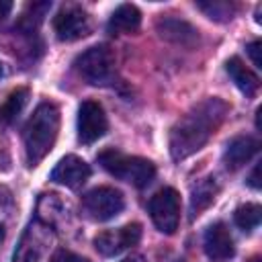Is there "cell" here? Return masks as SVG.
<instances>
[{
    "label": "cell",
    "instance_id": "cell-1",
    "mask_svg": "<svg viewBox=\"0 0 262 262\" xmlns=\"http://www.w3.org/2000/svg\"><path fill=\"white\" fill-rule=\"evenodd\" d=\"M229 106L225 100L217 96H209L194 104L186 115H182L170 129V156L172 160L180 162L194 151H199L209 137L215 133V129L225 119Z\"/></svg>",
    "mask_w": 262,
    "mask_h": 262
},
{
    "label": "cell",
    "instance_id": "cell-2",
    "mask_svg": "<svg viewBox=\"0 0 262 262\" xmlns=\"http://www.w3.org/2000/svg\"><path fill=\"white\" fill-rule=\"evenodd\" d=\"M57 133H59L57 106L53 102H41L29 117L23 131V143L29 166H37L53 149Z\"/></svg>",
    "mask_w": 262,
    "mask_h": 262
},
{
    "label": "cell",
    "instance_id": "cell-3",
    "mask_svg": "<svg viewBox=\"0 0 262 262\" xmlns=\"http://www.w3.org/2000/svg\"><path fill=\"white\" fill-rule=\"evenodd\" d=\"M98 164L102 166V170H106L111 176L125 180L137 188L147 186L154 178H156V166L154 162L139 158V156H127L119 149H104L96 156Z\"/></svg>",
    "mask_w": 262,
    "mask_h": 262
},
{
    "label": "cell",
    "instance_id": "cell-4",
    "mask_svg": "<svg viewBox=\"0 0 262 262\" xmlns=\"http://www.w3.org/2000/svg\"><path fill=\"white\" fill-rule=\"evenodd\" d=\"M115 66H117L115 63V53L108 45H92L86 51H82L74 61L76 72L90 86H108V84H113V80L117 76Z\"/></svg>",
    "mask_w": 262,
    "mask_h": 262
},
{
    "label": "cell",
    "instance_id": "cell-5",
    "mask_svg": "<svg viewBox=\"0 0 262 262\" xmlns=\"http://www.w3.org/2000/svg\"><path fill=\"white\" fill-rule=\"evenodd\" d=\"M125 207V196L119 188L96 186L82 196V211L92 221H108L117 217Z\"/></svg>",
    "mask_w": 262,
    "mask_h": 262
},
{
    "label": "cell",
    "instance_id": "cell-6",
    "mask_svg": "<svg viewBox=\"0 0 262 262\" xmlns=\"http://www.w3.org/2000/svg\"><path fill=\"white\" fill-rule=\"evenodd\" d=\"M147 211L156 229L166 235H172L180 223V194L174 188L166 186L149 199Z\"/></svg>",
    "mask_w": 262,
    "mask_h": 262
},
{
    "label": "cell",
    "instance_id": "cell-7",
    "mask_svg": "<svg viewBox=\"0 0 262 262\" xmlns=\"http://www.w3.org/2000/svg\"><path fill=\"white\" fill-rule=\"evenodd\" d=\"M53 31L59 41H78L90 35V16L82 6H63L53 16Z\"/></svg>",
    "mask_w": 262,
    "mask_h": 262
},
{
    "label": "cell",
    "instance_id": "cell-8",
    "mask_svg": "<svg viewBox=\"0 0 262 262\" xmlns=\"http://www.w3.org/2000/svg\"><path fill=\"white\" fill-rule=\"evenodd\" d=\"M141 239V225L139 223H127L117 229H104L94 237V248L98 254L111 258L127 248H133Z\"/></svg>",
    "mask_w": 262,
    "mask_h": 262
},
{
    "label": "cell",
    "instance_id": "cell-9",
    "mask_svg": "<svg viewBox=\"0 0 262 262\" xmlns=\"http://www.w3.org/2000/svg\"><path fill=\"white\" fill-rule=\"evenodd\" d=\"M108 129L104 108L96 100H84L78 108V141L90 145L98 141Z\"/></svg>",
    "mask_w": 262,
    "mask_h": 262
},
{
    "label": "cell",
    "instance_id": "cell-10",
    "mask_svg": "<svg viewBox=\"0 0 262 262\" xmlns=\"http://www.w3.org/2000/svg\"><path fill=\"white\" fill-rule=\"evenodd\" d=\"M53 182L66 186V188H80L88 178H90V166L78 158V156H66L57 162V166L51 170V176H49Z\"/></svg>",
    "mask_w": 262,
    "mask_h": 262
},
{
    "label": "cell",
    "instance_id": "cell-11",
    "mask_svg": "<svg viewBox=\"0 0 262 262\" xmlns=\"http://www.w3.org/2000/svg\"><path fill=\"white\" fill-rule=\"evenodd\" d=\"M203 248L211 260H227L233 256V252H235L233 237L223 221H217L207 227L205 237H203Z\"/></svg>",
    "mask_w": 262,
    "mask_h": 262
},
{
    "label": "cell",
    "instance_id": "cell-12",
    "mask_svg": "<svg viewBox=\"0 0 262 262\" xmlns=\"http://www.w3.org/2000/svg\"><path fill=\"white\" fill-rule=\"evenodd\" d=\"M258 139L252 135H237L233 137L223 151V164L227 166V170H237L242 166H246L256 154H258Z\"/></svg>",
    "mask_w": 262,
    "mask_h": 262
},
{
    "label": "cell",
    "instance_id": "cell-13",
    "mask_svg": "<svg viewBox=\"0 0 262 262\" xmlns=\"http://www.w3.org/2000/svg\"><path fill=\"white\" fill-rule=\"evenodd\" d=\"M156 31L160 33L162 39L166 41H172L176 45H184V47H192L196 41H199V31L186 23V20H180V18H160L156 23Z\"/></svg>",
    "mask_w": 262,
    "mask_h": 262
},
{
    "label": "cell",
    "instance_id": "cell-14",
    "mask_svg": "<svg viewBox=\"0 0 262 262\" xmlns=\"http://www.w3.org/2000/svg\"><path fill=\"white\" fill-rule=\"evenodd\" d=\"M45 250V229H39V223H31L23 233L12 262H39Z\"/></svg>",
    "mask_w": 262,
    "mask_h": 262
},
{
    "label": "cell",
    "instance_id": "cell-15",
    "mask_svg": "<svg viewBox=\"0 0 262 262\" xmlns=\"http://www.w3.org/2000/svg\"><path fill=\"white\" fill-rule=\"evenodd\" d=\"M108 31L117 35H131L141 27V12L135 4H121L108 18Z\"/></svg>",
    "mask_w": 262,
    "mask_h": 262
},
{
    "label": "cell",
    "instance_id": "cell-16",
    "mask_svg": "<svg viewBox=\"0 0 262 262\" xmlns=\"http://www.w3.org/2000/svg\"><path fill=\"white\" fill-rule=\"evenodd\" d=\"M225 72L227 76L231 78V82L246 94V96H254L258 92V86H260V80L258 76L239 59V57H229L225 61Z\"/></svg>",
    "mask_w": 262,
    "mask_h": 262
},
{
    "label": "cell",
    "instance_id": "cell-17",
    "mask_svg": "<svg viewBox=\"0 0 262 262\" xmlns=\"http://www.w3.org/2000/svg\"><path fill=\"white\" fill-rule=\"evenodd\" d=\"M217 190H219V186H217L215 178L199 180L192 186V192H190V213H192V217L201 215V211H205L215 201Z\"/></svg>",
    "mask_w": 262,
    "mask_h": 262
},
{
    "label": "cell",
    "instance_id": "cell-18",
    "mask_svg": "<svg viewBox=\"0 0 262 262\" xmlns=\"http://www.w3.org/2000/svg\"><path fill=\"white\" fill-rule=\"evenodd\" d=\"M27 100H29V88H16V90H12L6 96V100L0 104V123L2 125L14 123L16 117L23 113Z\"/></svg>",
    "mask_w": 262,
    "mask_h": 262
},
{
    "label": "cell",
    "instance_id": "cell-19",
    "mask_svg": "<svg viewBox=\"0 0 262 262\" xmlns=\"http://www.w3.org/2000/svg\"><path fill=\"white\" fill-rule=\"evenodd\" d=\"M260 217H262V209H260V205H256V203H246V205L237 207L235 213H233V221H235V225H237L242 231H252V229H256V227L260 225Z\"/></svg>",
    "mask_w": 262,
    "mask_h": 262
},
{
    "label": "cell",
    "instance_id": "cell-20",
    "mask_svg": "<svg viewBox=\"0 0 262 262\" xmlns=\"http://www.w3.org/2000/svg\"><path fill=\"white\" fill-rule=\"evenodd\" d=\"M196 8L203 10L211 20H217V23H225L233 16L235 12V6L229 4V2H219V0H211V2H196Z\"/></svg>",
    "mask_w": 262,
    "mask_h": 262
},
{
    "label": "cell",
    "instance_id": "cell-21",
    "mask_svg": "<svg viewBox=\"0 0 262 262\" xmlns=\"http://www.w3.org/2000/svg\"><path fill=\"white\" fill-rule=\"evenodd\" d=\"M49 6H51L49 2H33V4H29L27 10L23 12L20 20H18V27H20V29H27V31L37 29L39 23L43 20L45 12L49 10Z\"/></svg>",
    "mask_w": 262,
    "mask_h": 262
},
{
    "label": "cell",
    "instance_id": "cell-22",
    "mask_svg": "<svg viewBox=\"0 0 262 262\" xmlns=\"http://www.w3.org/2000/svg\"><path fill=\"white\" fill-rule=\"evenodd\" d=\"M49 262H90V260L84 258V256H80V254H74V252H70V250H57V252L51 256Z\"/></svg>",
    "mask_w": 262,
    "mask_h": 262
},
{
    "label": "cell",
    "instance_id": "cell-23",
    "mask_svg": "<svg viewBox=\"0 0 262 262\" xmlns=\"http://www.w3.org/2000/svg\"><path fill=\"white\" fill-rule=\"evenodd\" d=\"M262 47V43L256 39V41H252V43H248L246 45V51H248V55H250V59H252V63L256 66V68H262V59H260V49Z\"/></svg>",
    "mask_w": 262,
    "mask_h": 262
},
{
    "label": "cell",
    "instance_id": "cell-24",
    "mask_svg": "<svg viewBox=\"0 0 262 262\" xmlns=\"http://www.w3.org/2000/svg\"><path fill=\"white\" fill-rule=\"evenodd\" d=\"M248 184L252 186V188H260V164H256L254 166V170H252V174L248 176Z\"/></svg>",
    "mask_w": 262,
    "mask_h": 262
},
{
    "label": "cell",
    "instance_id": "cell-25",
    "mask_svg": "<svg viewBox=\"0 0 262 262\" xmlns=\"http://www.w3.org/2000/svg\"><path fill=\"white\" fill-rule=\"evenodd\" d=\"M10 10H12V2L10 0H0V20L6 18L10 14Z\"/></svg>",
    "mask_w": 262,
    "mask_h": 262
},
{
    "label": "cell",
    "instance_id": "cell-26",
    "mask_svg": "<svg viewBox=\"0 0 262 262\" xmlns=\"http://www.w3.org/2000/svg\"><path fill=\"white\" fill-rule=\"evenodd\" d=\"M160 262H186L182 256H176V254H168L164 260H160Z\"/></svg>",
    "mask_w": 262,
    "mask_h": 262
},
{
    "label": "cell",
    "instance_id": "cell-27",
    "mask_svg": "<svg viewBox=\"0 0 262 262\" xmlns=\"http://www.w3.org/2000/svg\"><path fill=\"white\" fill-rule=\"evenodd\" d=\"M123 262H145V260H143L141 254H131V256H127Z\"/></svg>",
    "mask_w": 262,
    "mask_h": 262
},
{
    "label": "cell",
    "instance_id": "cell-28",
    "mask_svg": "<svg viewBox=\"0 0 262 262\" xmlns=\"http://www.w3.org/2000/svg\"><path fill=\"white\" fill-rule=\"evenodd\" d=\"M4 74H6V70H4V63H2V61H0V80H2V78H4Z\"/></svg>",
    "mask_w": 262,
    "mask_h": 262
},
{
    "label": "cell",
    "instance_id": "cell-29",
    "mask_svg": "<svg viewBox=\"0 0 262 262\" xmlns=\"http://www.w3.org/2000/svg\"><path fill=\"white\" fill-rule=\"evenodd\" d=\"M250 262H262V258H260V256H254V258H252Z\"/></svg>",
    "mask_w": 262,
    "mask_h": 262
}]
</instances>
